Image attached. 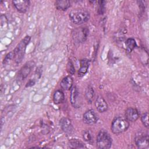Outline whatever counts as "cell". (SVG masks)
I'll return each instance as SVG.
<instances>
[{"mask_svg": "<svg viewBox=\"0 0 149 149\" xmlns=\"http://www.w3.org/2000/svg\"><path fill=\"white\" fill-rule=\"evenodd\" d=\"M69 146L72 148H80L86 147L84 144L77 139H71L69 141Z\"/></svg>", "mask_w": 149, "mask_h": 149, "instance_id": "ffe728a7", "label": "cell"}, {"mask_svg": "<svg viewBox=\"0 0 149 149\" xmlns=\"http://www.w3.org/2000/svg\"><path fill=\"white\" fill-rule=\"evenodd\" d=\"M12 3L18 12L25 13L28 10L30 2L27 0H17L13 1Z\"/></svg>", "mask_w": 149, "mask_h": 149, "instance_id": "30bf717a", "label": "cell"}, {"mask_svg": "<svg viewBox=\"0 0 149 149\" xmlns=\"http://www.w3.org/2000/svg\"><path fill=\"white\" fill-rule=\"evenodd\" d=\"M56 8L61 10H66L70 6V2L66 0H59L55 2Z\"/></svg>", "mask_w": 149, "mask_h": 149, "instance_id": "e0dca14e", "label": "cell"}, {"mask_svg": "<svg viewBox=\"0 0 149 149\" xmlns=\"http://www.w3.org/2000/svg\"><path fill=\"white\" fill-rule=\"evenodd\" d=\"M73 80L71 76H67L61 81V87L65 90H69L73 86Z\"/></svg>", "mask_w": 149, "mask_h": 149, "instance_id": "9a60e30c", "label": "cell"}, {"mask_svg": "<svg viewBox=\"0 0 149 149\" xmlns=\"http://www.w3.org/2000/svg\"><path fill=\"white\" fill-rule=\"evenodd\" d=\"M96 109L100 112H104L108 109V104L103 97L98 96L95 101Z\"/></svg>", "mask_w": 149, "mask_h": 149, "instance_id": "4fadbf2b", "label": "cell"}, {"mask_svg": "<svg viewBox=\"0 0 149 149\" xmlns=\"http://www.w3.org/2000/svg\"><path fill=\"white\" fill-rule=\"evenodd\" d=\"M89 30L87 27H79L72 31V36L73 40L78 42H84L88 36Z\"/></svg>", "mask_w": 149, "mask_h": 149, "instance_id": "5b68a950", "label": "cell"}, {"mask_svg": "<svg viewBox=\"0 0 149 149\" xmlns=\"http://www.w3.org/2000/svg\"><path fill=\"white\" fill-rule=\"evenodd\" d=\"M141 120L143 125L147 127L148 128L149 127V124H148V112L144 113L142 116L141 117Z\"/></svg>", "mask_w": 149, "mask_h": 149, "instance_id": "7402d4cb", "label": "cell"}, {"mask_svg": "<svg viewBox=\"0 0 149 149\" xmlns=\"http://www.w3.org/2000/svg\"><path fill=\"white\" fill-rule=\"evenodd\" d=\"M129 122L125 117L118 116L114 118L111 123V130L115 134H120L127 130Z\"/></svg>", "mask_w": 149, "mask_h": 149, "instance_id": "3957f363", "label": "cell"}, {"mask_svg": "<svg viewBox=\"0 0 149 149\" xmlns=\"http://www.w3.org/2000/svg\"><path fill=\"white\" fill-rule=\"evenodd\" d=\"M65 100V95L62 91L58 90L55 91L53 95V101L55 104H59L62 103Z\"/></svg>", "mask_w": 149, "mask_h": 149, "instance_id": "2e32d148", "label": "cell"}, {"mask_svg": "<svg viewBox=\"0 0 149 149\" xmlns=\"http://www.w3.org/2000/svg\"><path fill=\"white\" fill-rule=\"evenodd\" d=\"M70 103L74 108H79L80 107V97L79 92L76 86H74L70 89Z\"/></svg>", "mask_w": 149, "mask_h": 149, "instance_id": "8992f818", "label": "cell"}, {"mask_svg": "<svg viewBox=\"0 0 149 149\" xmlns=\"http://www.w3.org/2000/svg\"><path fill=\"white\" fill-rule=\"evenodd\" d=\"M125 45L126 47V50L128 52H131L136 47V42L134 38H129L125 41Z\"/></svg>", "mask_w": 149, "mask_h": 149, "instance_id": "d6986e66", "label": "cell"}, {"mask_svg": "<svg viewBox=\"0 0 149 149\" xmlns=\"http://www.w3.org/2000/svg\"><path fill=\"white\" fill-rule=\"evenodd\" d=\"M83 137L84 140L87 142H90L92 140V136L89 130H85L83 132Z\"/></svg>", "mask_w": 149, "mask_h": 149, "instance_id": "603a6c76", "label": "cell"}, {"mask_svg": "<svg viewBox=\"0 0 149 149\" xmlns=\"http://www.w3.org/2000/svg\"><path fill=\"white\" fill-rule=\"evenodd\" d=\"M62 130L66 134H70L72 133L73 128L71 120L68 118H62L59 122Z\"/></svg>", "mask_w": 149, "mask_h": 149, "instance_id": "8fae6325", "label": "cell"}, {"mask_svg": "<svg viewBox=\"0 0 149 149\" xmlns=\"http://www.w3.org/2000/svg\"><path fill=\"white\" fill-rule=\"evenodd\" d=\"M148 134L140 133L135 138V143L139 148H147L148 147Z\"/></svg>", "mask_w": 149, "mask_h": 149, "instance_id": "ba28073f", "label": "cell"}, {"mask_svg": "<svg viewBox=\"0 0 149 149\" xmlns=\"http://www.w3.org/2000/svg\"><path fill=\"white\" fill-rule=\"evenodd\" d=\"M34 83H35V81L33 80H29V82H27V84H26V87H29V86H33L34 84Z\"/></svg>", "mask_w": 149, "mask_h": 149, "instance_id": "d4e9b609", "label": "cell"}, {"mask_svg": "<svg viewBox=\"0 0 149 149\" xmlns=\"http://www.w3.org/2000/svg\"><path fill=\"white\" fill-rule=\"evenodd\" d=\"M30 37L29 36H26L23 39H22L20 42L17 44L15 49L12 51L13 56V61L15 63L18 64L20 63L24 55L26 46L29 43L30 41Z\"/></svg>", "mask_w": 149, "mask_h": 149, "instance_id": "6da1fadb", "label": "cell"}, {"mask_svg": "<svg viewBox=\"0 0 149 149\" xmlns=\"http://www.w3.org/2000/svg\"><path fill=\"white\" fill-rule=\"evenodd\" d=\"M125 117L129 122H134L139 118V113L136 109L129 108L125 111Z\"/></svg>", "mask_w": 149, "mask_h": 149, "instance_id": "7c38bea8", "label": "cell"}, {"mask_svg": "<svg viewBox=\"0 0 149 149\" xmlns=\"http://www.w3.org/2000/svg\"><path fill=\"white\" fill-rule=\"evenodd\" d=\"M85 97L88 102L89 103L92 102L93 100L94 97V90L91 86H89L86 88V90L85 92Z\"/></svg>", "mask_w": 149, "mask_h": 149, "instance_id": "ac0fdd59", "label": "cell"}, {"mask_svg": "<svg viewBox=\"0 0 149 149\" xmlns=\"http://www.w3.org/2000/svg\"><path fill=\"white\" fill-rule=\"evenodd\" d=\"M67 70H68V73L72 75L74 74V73H75V68H74L72 62L70 61H69V62L67 64Z\"/></svg>", "mask_w": 149, "mask_h": 149, "instance_id": "cb8c5ba5", "label": "cell"}, {"mask_svg": "<svg viewBox=\"0 0 149 149\" xmlns=\"http://www.w3.org/2000/svg\"><path fill=\"white\" fill-rule=\"evenodd\" d=\"M112 140L109 134L105 130H101L97 137L96 143L98 148L107 149L111 147Z\"/></svg>", "mask_w": 149, "mask_h": 149, "instance_id": "277c9868", "label": "cell"}, {"mask_svg": "<svg viewBox=\"0 0 149 149\" xmlns=\"http://www.w3.org/2000/svg\"><path fill=\"white\" fill-rule=\"evenodd\" d=\"M33 67V65L31 62L26 63L19 71L17 75V80L18 81H22L24 80L30 74Z\"/></svg>", "mask_w": 149, "mask_h": 149, "instance_id": "52a82bcc", "label": "cell"}, {"mask_svg": "<svg viewBox=\"0 0 149 149\" xmlns=\"http://www.w3.org/2000/svg\"><path fill=\"white\" fill-rule=\"evenodd\" d=\"M89 65L90 61L87 59H83L80 61V67L78 71L79 77H83L87 72Z\"/></svg>", "mask_w": 149, "mask_h": 149, "instance_id": "5bb4252c", "label": "cell"}, {"mask_svg": "<svg viewBox=\"0 0 149 149\" xmlns=\"http://www.w3.org/2000/svg\"><path fill=\"white\" fill-rule=\"evenodd\" d=\"M83 120L87 125H93L97 121V115L93 109H89L85 112L83 116Z\"/></svg>", "mask_w": 149, "mask_h": 149, "instance_id": "9c48e42d", "label": "cell"}, {"mask_svg": "<svg viewBox=\"0 0 149 149\" xmlns=\"http://www.w3.org/2000/svg\"><path fill=\"white\" fill-rule=\"evenodd\" d=\"M98 9L97 12L99 15H103L105 12V1H98Z\"/></svg>", "mask_w": 149, "mask_h": 149, "instance_id": "44dd1931", "label": "cell"}, {"mask_svg": "<svg viewBox=\"0 0 149 149\" xmlns=\"http://www.w3.org/2000/svg\"><path fill=\"white\" fill-rule=\"evenodd\" d=\"M90 17V13L84 9H77L72 10L69 13L71 21L76 24H80L87 22Z\"/></svg>", "mask_w": 149, "mask_h": 149, "instance_id": "7a4b0ae2", "label": "cell"}]
</instances>
